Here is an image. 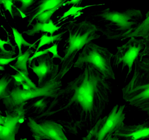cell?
I'll list each match as a JSON object with an SVG mask.
<instances>
[{"label":"cell","mask_w":149,"mask_h":140,"mask_svg":"<svg viewBox=\"0 0 149 140\" xmlns=\"http://www.w3.org/2000/svg\"><path fill=\"white\" fill-rule=\"evenodd\" d=\"M81 70L77 78L52 98L46 110L32 116L36 121H54L63 126L65 133L88 134L104 114L112 86L93 65L86 63Z\"/></svg>","instance_id":"6da1fadb"},{"label":"cell","mask_w":149,"mask_h":140,"mask_svg":"<svg viewBox=\"0 0 149 140\" xmlns=\"http://www.w3.org/2000/svg\"><path fill=\"white\" fill-rule=\"evenodd\" d=\"M90 17L91 20L88 21L111 40H120L122 36L138 26L143 20L141 11L133 8L120 12L108 8L94 12Z\"/></svg>","instance_id":"7a4b0ae2"},{"label":"cell","mask_w":149,"mask_h":140,"mask_svg":"<svg viewBox=\"0 0 149 140\" xmlns=\"http://www.w3.org/2000/svg\"><path fill=\"white\" fill-rule=\"evenodd\" d=\"M77 20L70 21L64 28L69 33V37L65 41L63 47L65 53L60 64L61 68L56 77L62 79L64 75L74 66V60L77 52L85 45L100 38L97 28L95 24L88 20L75 22Z\"/></svg>","instance_id":"3957f363"},{"label":"cell","mask_w":149,"mask_h":140,"mask_svg":"<svg viewBox=\"0 0 149 140\" xmlns=\"http://www.w3.org/2000/svg\"><path fill=\"white\" fill-rule=\"evenodd\" d=\"M131 79L122 89L124 100L149 119V58L136 60Z\"/></svg>","instance_id":"277c9868"},{"label":"cell","mask_w":149,"mask_h":140,"mask_svg":"<svg viewBox=\"0 0 149 140\" xmlns=\"http://www.w3.org/2000/svg\"><path fill=\"white\" fill-rule=\"evenodd\" d=\"M62 86L61 79L56 77L36 88L30 90L20 89L15 86L9 96L1 99L8 110L13 111L30 100L43 96L54 97Z\"/></svg>","instance_id":"5b68a950"},{"label":"cell","mask_w":149,"mask_h":140,"mask_svg":"<svg viewBox=\"0 0 149 140\" xmlns=\"http://www.w3.org/2000/svg\"><path fill=\"white\" fill-rule=\"evenodd\" d=\"M113 54L106 47L99 46L92 41L87 43L81 52H80L74 67L81 69L84 64L93 65L106 79H116L115 74L111 65Z\"/></svg>","instance_id":"8992f818"},{"label":"cell","mask_w":149,"mask_h":140,"mask_svg":"<svg viewBox=\"0 0 149 140\" xmlns=\"http://www.w3.org/2000/svg\"><path fill=\"white\" fill-rule=\"evenodd\" d=\"M125 105L117 104L109 114L101 117L90 130L84 140H114V134L123 125L125 118Z\"/></svg>","instance_id":"52a82bcc"},{"label":"cell","mask_w":149,"mask_h":140,"mask_svg":"<svg viewBox=\"0 0 149 140\" xmlns=\"http://www.w3.org/2000/svg\"><path fill=\"white\" fill-rule=\"evenodd\" d=\"M144 48L143 38H130L127 43L121 46H117V51L113 55L112 66L115 69L118 68L122 64V71L125 66L128 67V71L125 79V83L128 76L132 71V66L136 60L138 59L140 51Z\"/></svg>","instance_id":"ba28073f"},{"label":"cell","mask_w":149,"mask_h":140,"mask_svg":"<svg viewBox=\"0 0 149 140\" xmlns=\"http://www.w3.org/2000/svg\"><path fill=\"white\" fill-rule=\"evenodd\" d=\"M27 120L32 136L36 140H68L63 127L60 123L49 120L37 122L32 116H28Z\"/></svg>","instance_id":"9c48e42d"},{"label":"cell","mask_w":149,"mask_h":140,"mask_svg":"<svg viewBox=\"0 0 149 140\" xmlns=\"http://www.w3.org/2000/svg\"><path fill=\"white\" fill-rule=\"evenodd\" d=\"M26 103L13 111L6 110V119L2 125H0V140H15L21 124L26 118L24 106Z\"/></svg>","instance_id":"30bf717a"},{"label":"cell","mask_w":149,"mask_h":140,"mask_svg":"<svg viewBox=\"0 0 149 140\" xmlns=\"http://www.w3.org/2000/svg\"><path fill=\"white\" fill-rule=\"evenodd\" d=\"M29 68L38 76V86H40L49 80L54 78L59 72V64H55L49 53L34 59Z\"/></svg>","instance_id":"8fae6325"},{"label":"cell","mask_w":149,"mask_h":140,"mask_svg":"<svg viewBox=\"0 0 149 140\" xmlns=\"http://www.w3.org/2000/svg\"><path fill=\"white\" fill-rule=\"evenodd\" d=\"M114 140L149 139V120L138 125H123L114 134Z\"/></svg>","instance_id":"7c38bea8"},{"label":"cell","mask_w":149,"mask_h":140,"mask_svg":"<svg viewBox=\"0 0 149 140\" xmlns=\"http://www.w3.org/2000/svg\"><path fill=\"white\" fill-rule=\"evenodd\" d=\"M68 0H42L33 6L28 9L25 14L28 17V24L27 28H29L37 16L43 11L50 10L58 9L64 5Z\"/></svg>","instance_id":"4fadbf2b"},{"label":"cell","mask_w":149,"mask_h":140,"mask_svg":"<svg viewBox=\"0 0 149 140\" xmlns=\"http://www.w3.org/2000/svg\"><path fill=\"white\" fill-rule=\"evenodd\" d=\"M53 97L43 96L42 98H37L34 102H31V104L26 105L24 106L26 117L31 115H34L33 116L41 114L43 113L48 107L49 103H50Z\"/></svg>","instance_id":"5bb4252c"},{"label":"cell","mask_w":149,"mask_h":140,"mask_svg":"<svg viewBox=\"0 0 149 140\" xmlns=\"http://www.w3.org/2000/svg\"><path fill=\"white\" fill-rule=\"evenodd\" d=\"M69 22H66L60 26H57V24H55L53 22V20L50 19L48 23H41L40 22H36L35 24H31L33 26V29H29L27 31L23 32V33H26L27 35L29 36H34L35 34L41 32H49L50 36H53V34L55 32L58 31L59 29H61V27L66 24L68 23Z\"/></svg>","instance_id":"9a60e30c"},{"label":"cell","mask_w":149,"mask_h":140,"mask_svg":"<svg viewBox=\"0 0 149 140\" xmlns=\"http://www.w3.org/2000/svg\"><path fill=\"white\" fill-rule=\"evenodd\" d=\"M149 31V10L146 14L145 18L137 27L131 31L122 36L120 38L121 41H123L131 37L143 38L146 36Z\"/></svg>","instance_id":"2e32d148"},{"label":"cell","mask_w":149,"mask_h":140,"mask_svg":"<svg viewBox=\"0 0 149 140\" xmlns=\"http://www.w3.org/2000/svg\"><path fill=\"white\" fill-rule=\"evenodd\" d=\"M33 50L31 49V47L29 48L24 53H22V55L18 56L17 61L13 66L9 64L10 66L13 68H16L19 71L29 74L27 66V63L28 62L29 59L30 55L33 53Z\"/></svg>","instance_id":"e0dca14e"},{"label":"cell","mask_w":149,"mask_h":140,"mask_svg":"<svg viewBox=\"0 0 149 140\" xmlns=\"http://www.w3.org/2000/svg\"><path fill=\"white\" fill-rule=\"evenodd\" d=\"M13 78L8 74L6 73L0 80V99L9 96L11 93L10 90L11 83Z\"/></svg>","instance_id":"ac0fdd59"},{"label":"cell","mask_w":149,"mask_h":140,"mask_svg":"<svg viewBox=\"0 0 149 140\" xmlns=\"http://www.w3.org/2000/svg\"><path fill=\"white\" fill-rule=\"evenodd\" d=\"M14 70L18 72L16 74L11 75L13 78L14 85L15 86H20L22 85L23 83H26L29 84L33 88H37V87L29 77V74H26L16 68H14Z\"/></svg>","instance_id":"d6986e66"},{"label":"cell","mask_w":149,"mask_h":140,"mask_svg":"<svg viewBox=\"0 0 149 140\" xmlns=\"http://www.w3.org/2000/svg\"><path fill=\"white\" fill-rule=\"evenodd\" d=\"M12 29H13V32L14 36L15 43L18 46L19 49V53L18 56H20L22 54V45L24 46H29V47H32L34 49H36V46L37 45L35 44L36 42L34 43L33 44L28 43L22 37V33H20L16 29L13 27H12Z\"/></svg>","instance_id":"ffe728a7"},{"label":"cell","mask_w":149,"mask_h":140,"mask_svg":"<svg viewBox=\"0 0 149 140\" xmlns=\"http://www.w3.org/2000/svg\"><path fill=\"white\" fill-rule=\"evenodd\" d=\"M68 32V30H67L61 32V33H59V34H57L55 36H47L48 32H47L46 34L43 35L39 39L40 40V43H39V45H38V47L36 49V51L35 53L37 52L40 47L45 45H49L51 43H53V44H54V41L59 40H61L62 39V38H61L63 36V35L65 33Z\"/></svg>","instance_id":"44dd1931"},{"label":"cell","mask_w":149,"mask_h":140,"mask_svg":"<svg viewBox=\"0 0 149 140\" xmlns=\"http://www.w3.org/2000/svg\"><path fill=\"white\" fill-rule=\"evenodd\" d=\"M104 4H94V5H88V6H85V7H76V6H75V5H73V6H72L68 11L65 12V13L62 15V16L59 20H57V21L54 22V23L55 24L56 22H60L61 20L63 19V18H66V17L70 15V17L74 16V18H73L74 19L75 18L77 17L80 16L81 13H81V10L84 9L86 8H88V7L94 6H97V5H104Z\"/></svg>","instance_id":"7402d4cb"},{"label":"cell","mask_w":149,"mask_h":140,"mask_svg":"<svg viewBox=\"0 0 149 140\" xmlns=\"http://www.w3.org/2000/svg\"><path fill=\"white\" fill-rule=\"evenodd\" d=\"M57 10H58V9H55L43 11L36 17L35 20L36 22L41 23H48L53 14Z\"/></svg>","instance_id":"603a6c76"},{"label":"cell","mask_w":149,"mask_h":140,"mask_svg":"<svg viewBox=\"0 0 149 140\" xmlns=\"http://www.w3.org/2000/svg\"><path fill=\"white\" fill-rule=\"evenodd\" d=\"M41 1L42 0H13V4H14L20 2L21 3V6L19 8L23 13H25L28 9Z\"/></svg>","instance_id":"cb8c5ba5"},{"label":"cell","mask_w":149,"mask_h":140,"mask_svg":"<svg viewBox=\"0 0 149 140\" xmlns=\"http://www.w3.org/2000/svg\"><path fill=\"white\" fill-rule=\"evenodd\" d=\"M4 46L3 44L0 43V57L1 58H12L13 56L16 54V52H15V47L12 48V50H11L8 51L5 50Z\"/></svg>","instance_id":"d4e9b609"},{"label":"cell","mask_w":149,"mask_h":140,"mask_svg":"<svg viewBox=\"0 0 149 140\" xmlns=\"http://www.w3.org/2000/svg\"><path fill=\"white\" fill-rule=\"evenodd\" d=\"M144 43V48L143 51L139 53V60L146 56H149V31L146 36L143 38Z\"/></svg>","instance_id":"484cf974"},{"label":"cell","mask_w":149,"mask_h":140,"mask_svg":"<svg viewBox=\"0 0 149 140\" xmlns=\"http://www.w3.org/2000/svg\"><path fill=\"white\" fill-rule=\"evenodd\" d=\"M0 4H3L5 10H8L13 19H14L13 13V6L14 5L13 0H0Z\"/></svg>","instance_id":"4316f807"},{"label":"cell","mask_w":149,"mask_h":140,"mask_svg":"<svg viewBox=\"0 0 149 140\" xmlns=\"http://www.w3.org/2000/svg\"><path fill=\"white\" fill-rule=\"evenodd\" d=\"M61 40H57L56 41L55 43L53 44V46L48 49H46L47 50L49 51V52H52L53 54V56L52 58H59L61 60L63 59V57H61L59 54H58V51H57V46H58V44L60 43V41Z\"/></svg>","instance_id":"83f0119b"},{"label":"cell","mask_w":149,"mask_h":140,"mask_svg":"<svg viewBox=\"0 0 149 140\" xmlns=\"http://www.w3.org/2000/svg\"><path fill=\"white\" fill-rule=\"evenodd\" d=\"M49 51L47 50H43L38 51L37 52H36V53H34L33 57H29V59L28 62L29 63V65H31L32 60H33L34 59L36 58L40 57V56H42V55L49 53Z\"/></svg>","instance_id":"f1b7e54d"},{"label":"cell","mask_w":149,"mask_h":140,"mask_svg":"<svg viewBox=\"0 0 149 140\" xmlns=\"http://www.w3.org/2000/svg\"><path fill=\"white\" fill-rule=\"evenodd\" d=\"M19 56L15 57L14 58H12L10 59L0 58V64L1 65H6L8 64L10 62H12L14 60H16V59L18 58Z\"/></svg>","instance_id":"f546056e"},{"label":"cell","mask_w":149,"mask_h":140,"mask_svg":"<svg viewBox=\"0 0 149 140\" xmlns=\"http://www.w3.org/2000/svg\"><path fill=\"white\" fill-rule=\"evenodd\" d=\"M82 1L83 0H71V1H67L64 3V5L65 4H68V5L73 4L76 7H79Z\"/></svg>","instance_id":"4dcf8cb0"},{"label":"cell","mask_w":149,"mask_h":140,"mask_svg":"<svg viewBox=\"0 0 149 140\" xmlns=\"http://www.w3.org/2000/svg\"><path fill=\"white\" fill-rule=\"evenodd\" d=\"M22 86L23 90H30V89L33 88L32 87H31L29 84H27V83H22Z\"/></svg>","instance_id":"1f68e13d"},{"label":"cell","mask_w":149,"mask_h":140,"mask_svg":"<svg viewBox=\"0 0 149 140\" xmlns=\"http://www.w3.org/2000/svg\"><path fill=\"white\" fill-rule=\"evenodd\" d=\"M13 6L14 7H15V8H16V9L19 11V12L21 16L22 17V18H25L26 17V15L25 13H23L22 11H21V10H20L18 8V7H16V6H15L14 4Z\"/></svg>","instance_id":"d6a6232c"},{"label":"cell","mask_w":149,"mask_h":140,"mask_svg":"<svg viewBox=\"0 0 149 140\" xmlns=\"http://www.w3.org/2000/svg\"><path fill=\"white\" fill-rule=\"evenodd\" d=\"M0 70L1 71H5V67L4 66H2V65H1L0 66Z\"/></svg>","instance_id":"836d02e7"}]
</instances>
